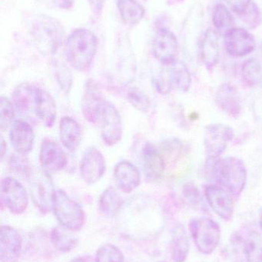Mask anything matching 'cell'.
Listing matches in <instances>:
<instances>
[{"mask_svg":"<svg viewBox=\"0 0 262 262\" xmlns=\"http://www.w3.org/2000/svg\"><path fill=\"white\" fill-rule=\"evenodd\" d=\"M189 229L197 249L203 255H211L218 247L221 230L219 225L212 219H194L189 223Z\"/></svg>","mask_w":262,"mask_h":262,"instance_id":"obj_5","label":"cell"},{"mask_svg":"<svg viewBox=\"0 0 262 262\" xmlns=\"http://www.w3.org/2000/svg\"><path fill=\"white\" fill-rule=\"evenodd\" d=\"M30 190L32 200L43 213L52 209L54 189L49 177L43 172H31Z\"/></svg>","mask_w":262,"mask_h":262,"instance_id":"obj_11","label":"cell"},{"mask_svg":"<svg viewBox=\"0 0 262 262\" xmlns=\"http://www.w3.org/2000/svg\"><path fill=\"white\" fill-rule=\"evenodd\" d=\"M226 51L233 57H243L255 50L256 41L252 34L243 28H233L225 35Z\"/></svg>","mask_w":262,"mask_h":262,"instance_id":"obj_14","label":"cell"},{"mask_svg":"<svg viewBox=\"0 0 262 262\" xmlns=\"http://www.w3.org/2000/svg\"><path fill=\"white\" fill-rule=\"evenodd\" d=\"M23 247V239L18 231L9 226L0 230V259L2 262H16Z\"/></svg>","mask_w":262,"mask_h":262,"instance_id":"obj_17","label":"cell"},{"mask_svg":"<svg viewBox=\"0 0 262 262\" xmlns=\"http://www.w3.org/2000/svg\"><path fill=\"white\" fill-rule=\"evenodd\" d=\"M79 171L88 184L99 181L106 172V161L102 152L95 147L88 148L80 160Z\"/></svg>","mask_w":262,"mask_h":262,"instance_id":"obj_12","label":"cell"},{"mask_svg":"<svg viewBox=\"0 0 262 262\" xmlns=\"http://www.w3.org/2000/svg\"><path fill=\"white\" fill-rule=\"evenodd\" d=\"M259 224H260V227H261V229L262 230V211L261 212V215H260Z\"/></svg>","mask_w":262,"mask_h":262,"instance_id":"obj_45","label":"cell"},{"mask_svg":"<svg viewBox=\"0 0 262 262\" xmlns=\"http://www.w3.org/2000/svg\"><path fill=\"white\" fill-rule=\"evenodd\" d=\"M127 98L132 107L141 112H149L151 101L149 96L138 88L132 87L128 90Z\"/></svg>","mask_w":262,"mask_h":262,"instance_id":"obj_34","label":"cell"},{"mask_svg":"<svg viewBox=\"0 0 262 262\" xmlns=\"http://www.w3.org/2000/svg\"><path fill=\"white\" fill-rule=\"evenodd\" d=\"M200 58L208 70L216 67L220 59L219 38L216 31L209 29L200 43Z\"/></svg>","mask_w":262,"mask_h":262,"instance_id":"obj_21","label":"cell"},{"mask_svg":"<svg viewBox=\"0 0 262 262\" xmlns=\"http://www.w3.org/2000/svg\"><path fill=\"white\" fill-rule=\"evenodd\" d=\"M35 41L43 50L52 52L56 50L63 38V29L58 23L50 18H44L35 24Z\"/></svg>","mask_w":262,"mask_h":262,"instance_id":"obj_13","label":"cell"},{"mask_svg":"<svg viewBox=\"0 0 262 262\" xmlns=\"http://www.w3.org/2000/svg\"><path fill=\"white\" fill-rule=\"evenodd\" d=\"M89 3L94 13L99 15L103 11L105 0H89Z\"/></svg>","mask_w":262,"mask_h":262,"instance_id":"obj_41","label":"cell"},{"mask_svg":"<svg viewBox=\"0 0 262 262\" xmlns=\"http://www.w3.org/2000/svg\"><path fill=\"white\" fill-rule=\"evenodd\" d=\"M205 169L209 180L224 187L233 196H239L244 191L248 172L241 159L235 157L208 158Z\"/></svg>","mask_w":262,"mask_h":262,"instance_id":"obj_1","label":"cell"},{"mask_svg":"<svg viewBox=\"0 0 262 262\" xmlns=\"http://www.w3.org/2000/svg\"><path fill=\"white\" fill-rule=\"evenodd\" d=\"M158 262H166V261H158Z\"/></svg>","mask_w":262,"mask_h":262,"instance_id":"obj_46","label":"cell"},{"mask_svg":"<svg viewBox=\"0 0 262 262\" xmlns=\"http://www.w3.org/2000/svg\"><path fill=\"white\" fill-rule=\"evenodd\" d=\"M35 115L47 127L53 126L56 119V104L52 95L41 88H37Z\"/></svg>","mask_w":262,"mask_h":262,"instance_id":"obj_22","label":"cell"},{"mask_svg":"<svg viewBox=\"0 0 262 262\" xmlns=\"http://www.w3.org/2000/svg\"><path fill=\"white\" fill-rule=\"evenodd\" d=\"M143 166L148 180H159L166 168L164 157L152 143H146L143 148Z\"/></svg>","mask_w":262,"mask_h":262,"instance_id":"obj_23","label":"cell"},{"mask_svg":"<svg viewBox=\"0 0 262 262\" xmlns=\"http://www.w3.org/2000/svg\"><path fill=\"white\" fill-rule=\"evenodd\" d=\"M72 232L63 226L52 229L50 237L54 247L63 252L73 250L78 244V239Z\"/></svg>","mask_w":262,"mask_h":262,"instance_id":"obj_30","label":"cell"},{"mask_svg":"<svg viewBox=\"0 0 262 262\" xmlns=\"http://www.w3.org/2000/svg\"><path fill=\"white\" fill-rule=\"evenodd\" d=\"M74 0H58V6L63 9H69L72 7Z\"/></svg>","mask_w":262,"mask_h":262,"instance_id":"obj_42","label":"cell"},{"mask_svg":"<svg viewBox=\"0 0 262 262\" xmlns=\"http://www.w3.org/2000/svg\"><path fill=\"white\" fill-rule=\"evenodd\" d=\"M106 103L98 84L92 80H89L82 100V112L85 119L91 124H99Z\"/></svg>","mask_w":262,"mask_h":262,"instance_id":"obj_9","label":"cell"},{"mask_svg":"<svg viewBox=\"0 0 262 262\" xmlns=\"http://www.w3.org/2000/svg\"><path fill=\"white\" fill-rule=\"evenodd\" d=\"M225 2L240 17L249 11L252 3V0H225Z\"/></svg>","mask_w":262,"mask_h":262,"instance_id":"obj_38","label":"cell"},{"mask_svg":"<svg viewBox=\"0 0 262 262\" xmlns=\"http://www.w3.org/2000/svg\"><path fill=\"white\" fill-rule=\"evenodd\" d=\"M0 127L1 130H6L11 127L14 123L15 118V110L12 101L8 98L2 97L0 102Z\"/></svg>","mask_w":262,"mask_h":262,"instance_id":"obj_35","label":"cell"},{"mask_svg":"<svg viewBox=\"0 0 262 262\" xmlns=\"http://www.w3.org/2000/svg\"><path fill=\"white\" fill-rule=\"evenodd\" d=\"M118 8L123 21L128 26H135L144 17V8L135 0H118Z\"/></svg>","mask_w":262,"mask_h":262,"instance_id":"obj_29","label":"cell"},{"mask_svg":"<svg viewBox=\"0 0 262 262\" xmlns=\"http://www.w3.org/2000/svg\"><path fill=\"white\" fill-rule=\"evenodd\" d=\"M37 87L29 84H22L14 90L12 104L21 115H35Z\"/></svg>","mask_w":262,"mask_h":262,"instance_id":"obj_25","label":"cell"},{"mask_svg":"<svg viewBox=\"0 0 262 262\" xmlns=\"http://www.w3.org/2000/svg\"><path fill=\"white\" fill-rule=\"evenodd\" d=\"M205 195L211 209L221 220L230 221L234 215L235 204L232 194L218 184L207 185Z\"/></svg>","mask_w":262,"mask_h":262,"instance_id":"obj_8","label":"cell"},{"mask_svg":"<svg viewBox=\"0 0 262 262\" xmlns=\"http://www.w3.org/2000/svg\"><path fill=\"white\" fill-rule=\"evenodd\" d=\"M231 262H262V235L258 231L234 232L229 240Z\"/></svg>","mask_w":262,"mask_h":262,"instance_id":"obj_3","label":"cell"},{"mask_svg":"<svg viewBox=\"0 0 262 262\" xmlns=\"http://www.w3.org/2000/svg\"><path fill=\"white\" fill-rule=\"evenodd\" d=\"M39 162L42 167L46 171L57 172L66 167L67 155L59 143L51 139H46L40 146Z\"/></svg>","mask_w":262,"mask_h":262,"instance_id":"obj_16","label":"cell"},{"mask_svg":"<svg viewBox=\"0 0 262 262\" xmlns=\"http://www.w3.org/2000/svg\"><path fill=\"white\" fill-rule=\"evenodd\" d=\"M215 103L218 108L231 118H238L243 111L241 98L236 89L228 82L218 87L215 94Z\"/></svg>","mask_w":262,"mask_h":262,"instance_id":"obj_19","label":"cell"},{"mask_svg":"<svg viewBox=\"0 0 262 262\" xmlns=\"http://www.w3.org/2000/svg\"><path fill=\"white\" fill-rule=\"evenodd\" d=\"M6 151V143L5 142L4 139L2 137L1 138V157L3 159L4 157L5 152Z\"/></svg>","mask_w":262,"mask_h":262,"instance_id":"obj_43","label":"cell"},{"mask_svg":"<svg viewBox=\"0 0 262 262\" xmlns=\"http://www.w3.org/2000/svg\"><path fill=\"white\" fill-rule=\"evenodd\" d=\"M96 50V37L88 29L73 31L65 44L66 60L72 68L78 71H85L90 67Z\"/></svg>","mask_w":262,"mask_h":262,"instance_id":"obj_2","label":"cell"},{"mask_svg":"<svg viewBox=\"0 0 262 262\" xmlns=\"http://www.w3.org/2000/svg\"><path fill=\"white\" fill-rule=\"evenodd\" d=\"M243 21L251 29H255L259 25L260 12L256 4L252 3L250 9L244 15L241 16Z\"/></svg>","mask_w":262,"mask_h":262,"instance_id":"obj_37","label":"cell"},{"mask_svg":"<svg viewBox=\"0 0 262 262\" xmlns=\"http://www.w3.org/2000/svg\"><path fill=\"white\" fill-rule=\"evenodd\" d=\"M95 262H125L124 255L114 245H103L96 251Z\"/></svg>","mask_w":262,"mask_h":262,"instance_id":"obj_33","label":"cell"},{"mask_svg":"<svg viewBox=\"0 0 262 262\" xmlns=\"http://www.w3.org/2000/svg\"><path fill=\"white\" fill-rule=\"evenodd\" d=\"M2 203L11 213L20 215L27 209L29 196L24 186L12 177H5L1 181Z\"/></svg>","mask_w":262,"mask_h":262,"instance_id":"obj_7","label":"cell"},{"mask_svg":"<svg viewBox=\"0 0 262 262\" xmlns=\"http://www.w3.org/2000/svg\"><path fill=\"white\" fill-rule=\"evenodd\" d=\"M114 180L120 190L125 193L133 192L141 183V174L138 168L130 162H119L115 166Z\"/></svg>","mask_w":262,"mask_h":262,"instance_id":"obj_20","label":"cell"},{"mask_svg":"<svg viewBox=\"0 0 262 262\" xmlns=\"http://www.w3.org/2000/svg\"><path fill=\"white\" fill-rule=\"evenodd\" d=\"M52 210L61 226L69 230L76 232L84 226L85 213L81 206L62 189L54 191Z\"/></svg>","mask_w":262,"mask_h":262,"instance_id":"obj_4","label":"cell"},{"mask_svg":"<svg viewBox=\"0 0 262 262\" xmlns=\"http://www.w3.org/2000/svg\"><path fill=\"white\" fill-rule=\"evenodd\" d=\"M190 251V243L186 228L177 224L172 229L170 243L171 257L174 262H185Z\"/></svg>","mask_w":262,"mask_h":262,"instance_id":"obj_26","label":"cell"},{"mask_svg":"<svg viewBox=\"0 0 262 262\" xmlns=\"http://www.w3.org/2000/svg\"><path fill=\"white\" fill-rule=\"evenodd\" d=\"M183 194L186 201L193 207H197L201 203L199 190L192 182H189L183 185Z\"/></svg>","mask_w":262,"mask_h":262,"instance_id":"obj_36","label":"cell"},{"mask_svg":"<svg viewBox=\"0 0 262 262\" xmlns=\"http://www.w3.org/2000/svg\"><path fill=\"white\" fill-rule=\"evenodd\" d=\"M168 73L173 88L180 92H189L192 85V75L184 62L175 61L170 64Z\"/></svg>","mask_w":262,"mask_h":262,"instance_id":"obj_27","label":"cell"},{"mask_svg":"<svg viewBox=\"0 0 262 262\" xmlns=\"http://www.w3.org/2000/svg\"><path fill=\"white\" fill-rule=\"evenodd\" d=\"M241 76L245 84L249 87L257 85L262 78V68L260 61L254 58L246 60L241 67Z\"/></svg>","mask_w":262,"mask_h":262,"instance_id":"obj_32","label":"cell"},{"mask_svg":"<svg viewBox=\"0 0 262 262\" xmlns=\"http://www.w3.org/2000/svg\"><path fill=\"white\" fill-rule=\"evenodd\" d=\"M154 85H155L157 92L163 95H166L170 93L171 91L173 89L169 73L167 74V76L160 75L155 78L154 79Z\"/></svg>","mask_w":262,"mask_h":262,"instance_id":"obj_39","label":"cell"},{"mask_svg":"<svg viewBox=\"0 0 262 262\" xmlns=\"http://www.w3.org/2000/svg\"><path fill=\"white\" fill-rule=\"evenodd\" d=\"M212 21L215 28L223 35H226L233 29V18L227 7L221 3H218L214 8Z\"/></svg>","mask_w":262,"mask_h":262,"instance_id":"obj_31","label":"cell"},{"mask_svg":"<svg viewBox=\"0 0 262 262\" xmlns=\"http://www.w3.org/2000/svg\"><path fill=\"white\" fill-rule=\"evenodd\" d=\"M123 203V198L118 191L115 188L109 187L100 195L98 208L105 216L113 217L118 213Z\"/></svg>","mask_w":262,"mask_h":262,"instance_id":"obj_28","label":"cell"},{"mask_svg":"<svg viewBox=\"0 0 262 262\" xmlns=\"http://www.w3.org/2000/svg\"><path fill=\"white\" fill-rule=\"evenodd\" d=\"M101 135L108 146H114L121 140L123 136V123L116 107L106 101L101 115Z\"/></svg>","mask_w":262,"mask_h":262,"instance_id":"obj_10","label":"cell"},{"mask_svg":"<svg viewBox=\"0 0 262 262\" xmlns=\"http://www.w3.org/2000/svg\"><path fill=\"white\" fill-rule=\"evenodd\" d=\"M69 262H89V260L84 257H78V258H74V259L71 260Z\"/></svg>","mask_w":262,"mask_h":262,"instance_id":"obj_44","label":"cell"},{"mask_svg":"<svg viewBox=\"0 0 262 262\" xmlns=\"http://www.w3.org/2000/svg\"><path fill=\"white\" fill-rule=\"evenodd\" d=\"M235 137L233 129L224 124H209L204 136V146L208 158H219Z\"/></svg>","mask_w":262,"mask_h":262,"instance_id":"obj_6","label":"cell"},{"mask_svg":"<svg viewBox=\"0 0 262 262\" xmlns=\"http://www.w3.org/2000/svg\"><path fill=\"white\" fill-rule=\"evenodd\" d=\"M59 136L63 146L68 150L74 152L81 144L83 130L75 119L70 117H63L59 122Z\"/></svg>","mask_w":262,"mask_h":262,"instance_id":"obj_24","label":"cell"},{"mask_svg":"<svg viewBox=\"0 0 262 262\" xmlns=\"http://www.w3.org/2000/svg\"><path fill=\"white\" fill-rule=\"evenodd\" d=\"M9 139L15 152L24 156L29 154L33 147L35 134L29 123L18 120L14 121L10 127Z\"/></svg>","mask_w":262,"mask_h":262,"instance_id":"obj_18","label":"cell"},{"mask_svg":"<svg viewBox=\"0 0 262 262\" xmlns=\"http://www.w3.org/2000/svg\"><path fill=\"white\" fill-rule=\"evenodd\" d=\"M11 167L17 173H20V175H25L29 177L32 171L28 166L27 163L25 162L21 157H14L12 158L10 161Z\"/></svg>","mask_w":262,"mask_h":262,"instance_id":"obj_40","label":"cell"},{"mask_svg":"<svg viewBox=\"0 0 262 262\" xmlns=\"http://www.w3.org/2000/svg\"><path fill=\"white\" fill-rule=\"evenodd\" d=\"M178 51L175 35L169 29H159L153 41L154 55L158 61L165 66H170L175 62Z\"/></svg>","mask_w":262,"mask_h":262,"instance_id":"obj_15","label":"cell"}]
</instances>
